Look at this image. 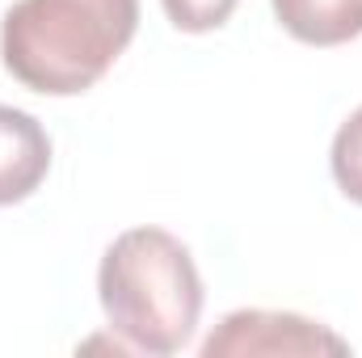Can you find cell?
Wrapping results in <instances>:
<instances>
[{"label":"cell","instance_id":"1","mask_svg":"<svg viewBox=\"0 0 362 358\" xmlns=\"http://www.w3.org/2000/svg\"><path fill=\"white\" fill-rule=\"evenodd\" d=\"M139 30V0H17L0 21V59L34 93L93 89Z\"/></svg>","mask_w":362,"mask_h":358},{"label":"cell","instance_id":"2","mask_svg":"<svg viewBox=\"0 0 362 358\" xmlns=\"http://www.w3.org/2000/svg\"><path fill=\"white\" fill-rule=\"evenodd\" d=\"M97 295L110 329L144 354H177L202 316V278L173 232L131 228L97 270Z\"/></svg>","mask_w":362,"mask_h":358},{"label":"cell","instance_id":"5","mask_svg":"<svg viewBox=\"0 0 362 358\" xmlns=\"http://www.w3.org/2000/svg\"><path fill=\"white\" fill-rule=\"evenodd\" d=\"M274 17L308 47H341L362 34V0H274Z\"/></svg>","mask_w":362,"mask_h":358},{"label":"cell","instance_id":"4","mask_svg":"<svg viewBox=\"0 0 362 358\" xmlns=\"http://www.w3.org/2000/svg\"><path fill=\"white\" fill-rule=\"evenodd\" d=\"M51 169V139L25 110L0 105V207L30 198Z\"/></svg>","mask_w":362,"mask_h":358},{"label":"cell","instance_id":"3","mask_svg":"<svg viewBox=\"0 0 362 358\" xmlns=\"http://www.w3.org/2000/svg\"><path fill=\"white\" fill-rule=\"evenodd\" d=\"M223 354H350V346L308 316L245 308L223 316V325L202 342V358Z\"/></svg>","mask_w":362,"mask_h":358},{"label":"cell","instance_id":"7","mask_svg":"<svg viewBox=\"0 0 362 358\" xmlns=\"http://www.w3.org/2000/svg\"><path fill=\"white\" fill-rule=\"evenodd\" d=\"M236 4L240 0H165V13L185 34H206V30H219Z\"/></svg>","mask_w":362,"mask_h":358},{"label":"cell","instance_id":"6","mask_svg":"<svg viewBox=\"0 0 362 358\" xmlns=\"http://www.w3.org/2000/svg\"><path fill=\"white\" fill-rule=\"evenodd\" d=\"M329 161H333V178L341 185V194L362 202V105L333 135V156Z\"/></svg>","mask_w":362,"mask_h":358}]
</instances>
